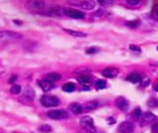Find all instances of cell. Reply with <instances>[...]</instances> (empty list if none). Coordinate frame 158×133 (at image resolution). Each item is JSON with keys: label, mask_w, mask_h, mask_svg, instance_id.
<instances>
[{"label": "cell", "mask_w": 158, "mask_h": 133, "mask_svg": "<svg viewBox=\"0 0 158 133\" xmlns=\"http://www.w3.org/2000/svg\"><path fill=\"white\" fill-rule=\"evenodd\" d=\"M22 34L17 31H0V41L3 42H17L22 39Z\"/></svg>", "instance_id": "cell-1"}, {"label": "cell", "mask_w": 158, "mask_h": 133, "mask_svg": "<svg viewBox=\"0 0 158 133\" xmlns=\"http://www.w3.org/2000/svg\"><path fill=\"white\" fill-rule=\"evenodd\" d=\"M68 4L85 10H92L95 8L94 0H68Z\"/></svg>", "instance_id": "cell-2"}, {"label": "cell", "mask_w": 158, "mask_h": 133, "mask_svg": "<svg viewBox=\"0 0 158 133\" xmlns=\"http://www.w3.org/2000/svg\"><path fill=\"white\" fill-rule=\"evenodd\" d=\"M26 7L30 10L41 11V10H44L45 9L46 4L44 0H27Z\"/></svg>", "instance_id": "cell-3"}, {"label": "cell", "mask_w": 158, "mask_h": 133, "mask_svg": "<svg viewBox=\"0 0 158 133\" xmlns=\"http://www.w3.org/2000/svg\"><path fill=\"white\" fill-rule=\"evenodd\" d=\"M40 102L45 107H55V106H57L60 104L59 99L57 97L52 96V95L43 96L40 100Z\"/></svg>", "instance_id": "cell-4"}, {"label": "cell", "mask_w": 158, "mask_h": 133, "mask_svg": "<svg viewBox=\"0 0 158 133\" xmlns=\"http://www.w3.org/2000/svg\"><path fill=\"white\" fill-rule=\"evenodd\" d=\"M80 124L84 129H86L89 132H95V130H96L95 127H94L93 119L91 117L86 116V117H81L80 120Z\"/></svg>", "instance_id": "cell-5"}, {"label": "cell", "mask_w": 158, "mask_h": 133, "mask_svg": "<svg viewBox=\"0 0 158 133\" xmlns=\"http://www.w3.org/2000/svg\"><path fill=\"white\" fill-rule=\"evenodd\" d=\"M47 116L49 118L54 119V120H62V119H66L69 117V113L63 109L52 110L47 113Z\"/></svg>", "instance_id": "cell-6"}, {"label": "cell", "mask_w": 158, "mask_h": 133, "mask_svg": "<svg viewBox=\"0 0 158 133\" xmlns=\"http://www.w3.org/2000/svg\"><path fill=\"white\" fill-rule=\"evenodd\" d=\"M62 11H63V14H64V15H66V16H68L70 18H72V19L80 20V19H83L85 17V14L81 10L75 9L64 8V9H62Z\"/></svg>", "instance_id": "cell-7"}, {"label": "cell", "mask_w": 158, "mask_h": 133, "mask_svg": "<svg viewBox=\"0 0 158 133\" xmlns=\"http://www.w3.org/2000/svg\"><path fill=\"white\" fill-rule=\"evenodd\" d=\"M139 118H140V124H141V126L143 127V126L149 125L152 122H153L156 119V117H155V115H153L151 112H145V113L142 114V116Z\"/></svg>", "instance_id": "cell-8"}, {"label": "cell", "mask_w": 158, "mask_h": 133, "mask_svg": "<svg viewBox=\"0 0 158 133\" xmlns=\"http://www.w3.org/2000/svg\"><path fill=\"white\" fill-rule=\"evenodd\" d=\"M117 130L119 133H132L134 131V125L131 121H124L119 124Z\"/></svg>", "instance_id": "cell-9"}, {"label": "cell", "mask_w": 158, "mask_h": 133, "mask_svg": "<svg viewBox=\"0 0 158 133\" xmlns=\"http://www.w3.org/2000/svg\"><path fill=\"white\" fill-rule=\"evenodd\" d=\"M116 106H117V108H119L122 111H127L129 108V102L127 99L120 96V97H117L116 100Z\"/></svg>", "instance_id": "cell-10"}, {"label": "cell", "mask_w": 158, "mask_h": 133, "mask_svg": "<svg viewBox=\"0 0 158 133\" xmlns=\"http://www.w3.org/2000/svg\"><path fill=\"white\" fill-rule=\"evenodd\" d=\"M117 74H118V70L116 68H106L102 71V75L107 79L115 78Z\"/></svg>", "instance_id": "cell-11"}, {"label": "cell", "mask_w": 158, "mask_h": 133, "mask_svg": "<svg viewBox=\"0 0 158 133\" xmlns=\"http://www.w3.org/2000/svg\"><path fill=\"white\" fill-rule=\"evenodd\" d=\"M38 84H39V86L42 88V90H44L45 92H48V91H50L52 88H54V83H53L51 81L47 80V79L39 81Z\"/></svg>", "instance_id": "cell-12"}, {"label": "cell", "mask_w": 158, "mask_h": 133, "mask_svg": "<svg viewBox=\"0 0 158 133\" xmlns=\"http://www.w3.org/2000/svg\"><path fill=\"white\" fill-rule=\"evenodd\" d=\"M69 109H70V111H71L75 115H81L82 112H84L82 106L81 104H79V103H72V104H70V106H69Z\"/></svg>", "instance_id": "cell-13"}, {"label": "cell", "mask_w": 158, "mask_h": 133, "mask_svg": "<svg viewBox=\"0 0 158 133\" xmlns=\"http://www.w3.org/2000/svg\"><path fill=\"white\" fill-rule=\"evenodd\" d=\"M98 106H99V103L97 101H89V102H86L82 106V107H83V111H91L97 108Z\"/></svg>", "instance_id": "cell-14"}, {"label": "cell", "mask_w": 158, "mask_h": 133, "mask_svg": "<svg viewBox=\"0 0 158 133\" xmlns=\"http://www.w3.org/2000/svg\"><path fill=\"white\" fill-rule=\"evenodd\" d=\"M64 31H66L67 33H69L70 35L73 36V37H78V38H83L86 37L87 34L82 31H74V30H70V29H63Z\"/></svg>", "instance_id": "cell-15"}, {"label": "cell", "mask_w": 158, "mask_h": 133, "mask_svg": "<svg viewBox=\"0 0 158 133\" xmlns=\"http://www.w3.org/2000/svg\"><path fill=\"white\" fill-rule=\"evenodd\" d=\"M23 94H24V97L28 99V101H33L35 96L34 90L31 87H26L23 92Z\"/></svg>", "instance_id": "cell-16"}, {"label": "cell", "mask_w": 158, "mask_h": 133, "mask_svg": "<svg viewBox=\"0 0 158 133\" xmlns=\"http://www.w3.org/2000/svg\"><path fill=\"white\" fill-rule=\"evenodd\" d=\"M142 80L141 74L137 73V72H132L131 73L128 77H127V81L132 82V83H138V82H141Z\"/></svg>", "instance_id": "cell-17"}, {"label": "cell", "mask_w": 158, "mask_h": 133, "mask_svg": "<svg viewBox=\"0 0 158 133\" xmlns=\"http://www.w3.org/2000/svg\"><path fill=\"white\" fill-rule=\"evenodd\" d=\"M78 81L81 85H89L92 81V79L87 75H81L78 77Z\"/></svg>", "instance_id": "cell-18"}, {"label": "cell", "mask_w": 158, "mask_h": 133, "mask_svg": "<svg viewBox=\"0 0 158 133\" xmlns=\"http://www.w3.org/2000/svg\"><path fill=\"white\" fill-rule=\"evenodd\" d=\"M75 84L72 83V82H68V83H65L63 85L62 89L64 92H72L75 91Z\"/></svg>", "instance_id": "cell-19"}, {"label": "cell", "mask_w": 158, "mask_h": 133, "mask_svg": "<svg viewBox=\"0 0 158 133\" xmlns=\"http://www.w3.org/2000/svg\"><path fill=\"white\" fill-rule=\"evenodd\" d=\"M60 79H61V74L57 72H51V73H48L47 75V80L51 81L52 82L59 81Z\"/></svg>", "instance_id": "cell-20"}, {"label": "cell", "mask_w": 158, "mask_h": 133, "mask_svg": "<svg viewBox=\"0 0 158 133\" xmlns=\"http://www.w3.org/2000/svg\"><path fill=\"white\" fill-rule=\"evenodd\" d=\"M38 130L43 132V133H48L52 131V128L48 125V124H45V125H41L38 128Z\"/></svg>", "instance_id": "cell-21"}, {"label": "cell", "mask_w": 158, "mask_h": 133, "mask_svg": "<svg viewBox=\"0 0 158 133\" xmlns=\"http://www.w3.org/2000/svg\"><path fill=\"white\" fill-rule=\"evenodd\" d=\"M106 86V81H104V80H98V81H96V82H95V87H96L98 90L105 89Z\"/></svg>", "instance_id": "cell-22"}, {"label": "cell", "mask_w": 158, "mask_h": 133, "mask_svg": "<svg viewBox=\"0 0 158 133\" xmlns=\"http://www.w3.org/2000/svg\"><path fill=\"white\" fill-rule=\"evenodd\" d=\"M20 92H21V87H20V85H18V84L12 86L10 89V92L12 94H19Z\"/></svg>", "instance_id": "cell-23"}, {"label": "cell", "mask_w": 158, "mask_h": 133, "mask_svg": "<svg viewBox=\"0 0 158 133\" xmlns=\"http://www.w3.org/2000/svg\"><path fill=\"white\" fill-rule=\"evenodd\" d=\"M99 52V48L95 47V46H92V47H89L86 49V53L88 55H94V54H97Z\"/></svg>", "instance_id": "cell-24"}, {"label": "cell", "mask_w": 158, "mask_h": 133, "mask_svg": "<svg viewBox=\"0 0 158 133\" xmlns=\"http://www.w3.org/2000/svg\"><path fill=\"white\" fill-rule=\"evenodd\" d=\"M114 1L115 0H98V3L103 7H106V6H109L111 4H113Z\"/></svg>", "instance_id": "cell-25"}, {"label": "cell", "mask_w": 158, "mask_h": 133, "mask_svg": "<svg viewBox=\"0 0 158 133\" xmlns=\"http://www.w3.org/2000/svg\"><path fill=\"white\" fill-rule=\"evenodd\" d=\"M126 2H127L130 6H139L141 3H142V0H126Z\"/></svg>", "instance_id": "cell-26"}, {"label": "cell", "mask_w": 158, "mask_h": 133, "mask_svg": "<svg viewBox=\"0 0 158 133\" xmlns=\"http://www.w3.org/2000/svg\"><path fill=\"white\" fill-rule=\"evenodd\" d=\"M126 25L129 26V27H131V28H137L139 25H140V21L139 20H133V21H129L126 23Z\"/></svg>", "instance_id": "cell-27"}, {"label": "cell", "mask_w": 158, "mask_h": 133, "mask_svg": "<svg viewBox=\"0 0 158 133\" xmlns=\"http://www.w3.org/2000/svg\"><path fill=\"white\" fill-rule=\"evenodd\" d=\"M148 106L151 107H156L158 106V100L157 99H152L148 102Z\"/></svg>", "instance_id": "cell-28"}, {"label": "cell", "mask_w": 158, "mask_h": 133, "mask_svg": "<svg viewBox=\"0 0 158 133\" xmlns=\"http://www.w3.org/2000/svg\"><path fill=\"white\" fill-rule=\"evenodd\" d=\"M152 133H158V119L152 126Z\"/></svg>", "instance_id": "cell-29"}, {"label": "cell", "mask_w": 158, "mask_h": 133, "mask_svg": "<svg viewBox=\"0 0 158 133\" xmlns=\"http://www.w3.org/2000/svg\"><path fill=\"white\" fill-rule=\"evenodd\" d=\"M153 17L155 20H158V5L154 6L153 9Z\"/></svg>", "instance_id": "cell-30"}, {"label": "cell", "mask_w": 158, "mask_h": 133, "mask_svg": "<svg viewBox=\"0 0 158 133\" xmlns=\"http://www.w3.org/2000/svg\"><path fill=\"white\" fill-rule=\"evenodd\" d=\"M130 49L132 50V51H134V52H138V53L141 52V48L138 45H130Z\"/></svg>", "instance_id": "cell-31"}, {"label": "cell", "mask_w": 158, "mask_h": 133, "mask_svg": "<svg viewBox=\"0 0 158 133\" xmlns=\"http://www.w3.org/2000/svg\"><path fill=\"white\" fill-rule=\"evenodd\" d=\"M142 111H141V109H140L139 107H138V108H136V109L134 110V116H135V117H137L138 118L142 116Z\"/></svg>", "instance_id": "cell-32"}, {"label": "cell", "mask_w": 158, "mask_h": 133, "mask_svg": "<svg viewBox=\"0 0 158 133\" xmlns=\"http://www.w3.org/2000/svg\"><path fill=\"white\" fill-rule=\"evenodd\" d=\"M16 79H17V77H16V76H12V77L9 79V83H13V82H14V81H16Z\"/></svg>", "instance_id": "cell-33"}, {"label": "cell", "mask_w": 158, "mask_h": 133, "mask_svg": "<svg viewBox=\"0 0 158 133\" xmlns=\"http://www.w3.org/2000/svg\"><path fill=\"white\" fill-rule=\"evenodd\" d=\"M107 121H110V123H115L116 122V120L113 119V117H108L107 118Z\"/></svg>", "instance_id": "cell-34"}, {"label": "cell", "mask_w": 158, "mask_h": 133, "mask_svg": "<svg viewBox=\"0 0 158 133\" xmlns=\"http://www.w3.org/2000/svg\"><path fill=\"white\" fill-rule=\"evenodd\" d=\"M154 90H155L156 92H158V83H156V84L154 85Z\"/></svg>", "instance_id": "cell-35"}, {"label": "cell", "mask_w": 158, "mask_h": 133, "mask_svg": "<svg viewBox=\"0 0 158 133\" xmlns=\"http://www.w3.org/2000/svg\"><path fill=\"white\" fill-rule=\"evenodd\" d=\"M157 50H158V46H157Z\"/></svg>", "instance_id": "cell-36"}]
</instances>
